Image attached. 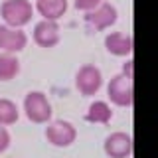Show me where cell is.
<instances>
[{
    "mask_svg": "<svg viewBox=\"0 0 158 158\" xmlns=\"http://www.w3.org/2000/svg\"><path fill=\"white\" fill-rule=\"evenodd\" d=\"M0 16L6 26L22 28L34 16V4L30 0H4L0 6Z\"/></svg>",
    "mask_w": 158,
    "mask_h": 158,
    "instance_id": "cell-1",
    "label": "cell"
},
{
    "mask_svg": "<svg viewBox=\"0 0 158 158\" xmlns=\"http://www.w3.org/2000/svg\"><path fill=\"white\" fill-rule=\"evenodd\" d=\"M24 113L32 123L42 125V123L52 121V103L44 91H30L24 97Z\"/></svg>",
    "mask_w": 158,
    "mask_h": 158,
    "instance_id": "cell-2",
    "label": "cell"
},
{
    "mask_svg": "<svg viewBox=\"0 0 158 158\" xmlns=\"http://www.w3.org/2000/svg\"><path fill=\"white\" fill-rule=\"evenodd\" d=\"M107 93L111 103L118 107H132L135 103V85H132V77H127L125 73H117L111 77L107 85Z\"/></svg>",
    "mask_w": 158,
    "mask_h": 158,
    "instance_id": "cell-3",
    "label": "cell"
},
{
    "mask_svg": "<svg viewBox=\"0 0 158 158\" xmlns=\"http://www.w3.org/2000/svg\"><path fill=\"white\" fill-rule=\"evenodd\" d=\"M46 138L52 146L57 148H65L71 146L77 138V128L73 127V123L57 118V121H49V125L46 127Z\"/></svg>",
    "mask_w": 158,
    "mask_h": 158,
    "instance_id": "cell-4",
    "label": "cell"
},
{
    "mask_svg": "<svg viewBox=\"0 0 158 158\" xmlns=\"http://www.w3.org/2000/svg\"><path fill=\"white\" fill-rule=\"evenodd\" d=\"M103 85V73L101 69L93 63H85L77 69L75 73V87L81 95L85 97H91V95H97L99 89Z\"/></svg>",
    "mask_w": 158,
    "mask_h": 158,
    "instance_id": "cell-5",
    "label": "cell"
},
{
    "mask_svg": "<svg viewBox=\"0 0 158 158\" xmlns=\"http://www.w3.org/2000/svg\"><path fill=\"white\" fill-rule=\"evenodd\" d=\"M118 20V10L111 2H101L91 12H85V22L93 30H107Z\"/></svg>",
    "mask_w": 158,
    "mask_h": 158,
    "instance_id": "cell-6",
    "label": "cell"
},
{
    "mask_svg": "<svg viewBox=\"0 0 158 158\" xmlns=\"http://www.w3.org/2000/svg\"><path fill=\"white\" fill-rule=\"evenodd\" d=\"M103 148H105V154L109 158H128L132 154L135 142H132V136L128 132L117 131V132H111L105 138Z\"/></svg>",
    "mask_w": 158,
    "mask_h": 158,
    "instance_id": "cell-7",
    "label": "cell"
},
{
    "mask_svg": "<svg viewBox=\"0 0 158 158\" xmlns=\"http://www.w3.org/2000/svg\"><path fill=\"white\" fill-rule=\"evenodd\" d=\"M28 36L22 28H12L6 24H0V52L18 53L26 48Z\"/></svg>",
    "mask_w": 158,
    "mask_h": 158,
    "instance_id": "cell-8",
    "label": "cell"
},
{
    "mask_svg": "<svg viewBox=\"0 0 158 158\" xmlns=\"http://www.w3.org/2000/svg\"><path fill=\"white\" fill-rule=\"evenodd\" d=\"M34 42L38 44L40 48H53L59 44V38H61V30H59L57 22H52V20H40V22L34 26Z\"/></svg>",
    "mask_w": 158,
    "mask_h": 158,
    "instance_id": "cell-9",
    "label": "cell"
},
{
    "mask_svg": "<svg viewBox=\"0 0 158 158\" xmlns=\"http://www.w3.org/2000/svg\"><path fill=\"white\" fill-rule=\"evenodd\" d=\"M105 48L113 56H131L135 49V40L131 34L123 32H111L105 36Z\"/></svg>",
    "mask_w": 158,
    "mask_h": 158,
    "instance_id": "cell-10",
    "label": "cell"
},
{
    "mask_svg": "<svg viewBox=\"0 0 158 158\" xmlns=\"http://www.w3.org/2000/svg\"><path fill=\"white\" fill-rule=\"evenodd\" d=\"M67 6H69L67 0H36L34 10H38L40 16L44 20L57 22V20L67 12Z\"/></svg>",
    "mask_w": 158,
    "mask_h": 158,
    "instance_id": "cell-11",
    "label": "cell"
},
{
    "mask_svg": "<svg viewBox=\"0 0 158 158\" xmlns=\"http://www.w3.org/2000/svg\"><path fill=\"white\" fill-rule=\"evenodd\" d=\"M113 118V109L107 101H93L87 107L85 121L89 123H101V125H109Z\"/></svg>",
    "mask_w": 158,
    "mask_h": 158,
    "instance_id": "cell-12",
    "label": "cell"
},
{
    "mask_svg": "<svg viewBox=\"0 0 158 158\" xmlns=\"http://www.w3.org/2000/svg\"><path fill=\"white\" fill-rule=\"evenodd\" d=\"M20 73V59L16 53L0 52V81H10Z\"/></svg>",
    "mask_w": 158,
    "mask_h": 158,
    "instance_id": "cell-13",
    "label": "cell"
},
{
    "mask_svg": "<svg viewBox=\"0 0 158 158\" xmlns=\"http://www.w3.org/2000/svg\"><path fill=\"white\" fill-rule=\"evenodd\" d=\"M20 118L18 105L10 99H0V127H8L14 125Z\"/></svg>",
    "mask_w": 158,
    "mask_h": 158,
    "instance_id": "cell-14",
    "label": "cell"
},
{
    "mask_svg": "<svg viewBox=\"0 0 158 158\" xmlns=\"http://www.w3.org/2000/svg\"><path fill=\"white\" fill-rule=\"evenodd\" d=\"M101 2H103V0H73L75 8H77V10H81V12H91V10H93V8H97Z\"/></svg>",
    "mask_w": 158,
    "mask_h": 158,
    "instance_id": "cell-15",
    "label": "cell"
},
{
    "mask_svg": "<svg viewBox=\"0 0 158 158\" xmlns=\"http://www.w3.org/2000/svg\"><path fill=\"white\" fill-rule=\"evenodd\" d=\"M10 132H8V128L6 127H0V152H4L6 148L10 146Z\"/></svg>",
    "mask_w": 158,
    "mask_h": 158,
    "instance_id": "cell-16",
    "label": "cell"
},
{
    "mask_svg": "<svg viewBox=\"0 0 158 158\" xmlns=\"http://www.w3.org/2000/svg\"><path fill=\"white\" fill-rule=\"evenodd\" d=\"M132 63H135V61H132V57H128L127 61L123 63V71L121 73H125L127 77H132Z\"/></svg>",
    "mask_w": 158,
    "mask_h": 158,
    "instance_id": "cell-17",
    "label": "cell"
}]
</instances>
